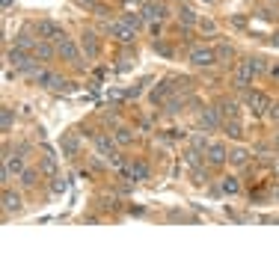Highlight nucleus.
<instances>
[{
  "mask_svg": "<svg viewBox=\"0 0 279 261\" xmlns=\"http://www.w3.org/2000/svg\"><path fill=\"white\" fill-rule=\"evenodd\" d=\"M110 33H113V39H119V42H125V45H128V42H134V36H137V30H134L131 24H125L122 18L110 24Z\"/></svg>",
  "mask_w": 279,
  "mask_h": 261,
  "instance_id": "obj_8",
  "label": "nucleus"
},
{
  "mask_svg": "<svg viewBox=\"0 0 279 261\" xmlns=\"http://www.w3.org/2000/svg\"><path fill=\"white\" fill-rule=\"evenodd\" d=\"M238 187H241V184H238V178H232V175H229V178H223V187H220V190H223V193H238Z\"/></svg>",
  "mask_w": 279,
  "mask_h": 261,
  "instance_id": "obj_19",
  "label": "nucleus"
},
{
  "mask_svg": "<svg viewBox=\"0 0 279 261\" xmlns=\"http://www.w3.org/2000/svg\"><path fill=\"white\" fill-rule=\"evenodd\" d=\"M178 18H181V24H187V27H193V24H196V15H193V9H187V6H181Z\"/></svg>",
  "mask_w": 279,
  "mask_h": 261,
  "instance_id": "obj_20",
  "label": "nucleus"
},
{
  "mask_svg": "<svg viewBox=\"0 0 279 261\" xmlns=\"http://www.w3.org/2000/svg\"><path fill=\"white\" fill-rule=\"evenodd\" d=\"M143 18L146 21H166L169 18V9H166V3H160V0H155V3H149L146 9H143Z\"/></svg>",
  "mask_w": 279,
  "mask_h": 261,
  "instance_id": "obj_7",
  "label": "nucleus"
},
{
  "mask_svg": "<svg viewBox=\"0 0 279 261\" xmlns=\"http://www.w3.org/2000/svg\"><path fill=\"white\" fill-rule=\"evenodd\" d=\"M255 77V68H252V60H244V63L235 68V86L238 89H247L249 80Z\"/></svg>",
  "mask_w": 279,
  "mask_h": 261,
  "instance_id": "obj_3",
  "label": "nucleus"
},
{
  "mask_svg": "<svg viewBox=\"0 0 279 261\" xmlns=\"http://www.w3.org/2000/svg\"><path fill=\"white\" fill-rule=\"evenodd\" d=\"M57 54H60V57H65L68 63H80V51H77V45H74L71 39H65V36H62V39H57Z\"/></svg>",
  "mask_w": 279,
  "mask_h": 261,
  "instance_id": "obj_6",
  "label": "nucleus"
},
{
  "mask_svg": "<svg viewBox=\"0 0 279 261\" xmlns=\"http://www.w3.org/2000/svg\"><path fill=\"white\" fill-rule=\"evenodd\" d=\"M273 3H276V0H273Z\"/></svg>",
  "mask_w": 279,
  "mask_h": 261,
  "instance_id": "obj_28",
  "label": "nucleus"
},
{
  "mask_svg": "<svg viewBox=\"0 0 279 261\" xmlns=\"http://www.w3.org/2000/svg\"><path fill=\"white\" fill-rule=\"evenodd\" d=\"M36 33H39L42 39H54V42H57V39H62V36H65V33H62L60 27L54 24V21H39V24H36Z\"/></svg>",
  "mask_w": 279,
  "mask_h": 261,
  "instance_id": "obj_9",
  "label": "nucleus"
},
{
  "mask_svg": "<svg viewBox=\"0 0 279 261\" xmlns=\"http://www.w3.org/2000/svg\"><path fill=\"white\" fill-rule=\"evenodd\" d=\"M21 184H24V187H33V184H36V172H33V169H24V172H21Z\"/></svg>",
  "mask_w": 279,
  "mask_h": 261,
  "instance_id": "obj_21",
  "label": "nucleus"
},
{
  "mask_svg": "<svg viewBox=\"0 0 279 261\" xmlns=\"http://www.w3.org/2000/svg\"><path fill=\"white\" fill-rule=\"evenodd\" d=\"M205 161L211 163V166H223V163L229 161V149H226L223 143H211V146L205 149Z\"/></svg>",
  "mask_w": 279,
  "mask_h": 261,
  "instance_id": "obj_4",
  "label": "nucleus"
},
{
  "mask_svg": "<svg viewBox=\"0 0 279 261\" xmlns=\"http://www.w3.org/2000/svg\"><path fill=\"white\" fill-rule=\"evenodd\" d=\"M226 134L229 137H241V125L238 122H226Z\"/></svg>",
  "mask_w": 279,
  "mask_h": 261,
  "instance_id": "obj_24",
  "label": "nucleus"
},
{
  "mask_svg": "<svg viewBox=\"0 0 279 261\" xmlns=\"http://www.w3.org/2000/svg\"><path fill=\"white\" fill-rule=\"evenodd\" d=\"M125 172H128V178H131V181H143V178H149V166H146L143 161L128 163V169H125Z\"/></svg>",
  "mask_w": 279,
  "mask_h": 261,
  "instance_id": "obj_11",
  "label": "nucleus"
},
{
  "mask_svg": "<svg viewBox=\"0 0 279 261\" xmlns=\"http://www.w3.org/2000/svg\"><path fill=\"white\" fill-rule=\"evenodd\" d=\"M77 149H80V140H77V137H71V134H68V137H62V152L74 155Z\"/></svg>",
  "mask_w": 279,
  "mask_h": 261,
  "instance_id": "obj_16",
  "label": "nucleus"
},
{
  "mask_svg": "<svg viewBox=\"0 0 279 261\" xmlns=\"http://www.w3.org/2000/svg\"><path fill=\"white\" fill-rule=\"evenodd\" d=\"M3 211H6V214L21 211V196L15 193V190H6V193H3Z\"/></svg>",
  "mask_w": 279,
  "mask_h": 261,
  "instance_id": "obj_13",
  "label": "nucleus"
},
{
  "mask_svg": "<svg viewBox=\"0 0 279 261\" xmlns=\"http://www.w3.org/2000/svg\"><path fill=\"white\" fill-rule=\"evenodd\" d=\"M247 104H249V110H252V116H267L270 98L264 95V92H258V89H249V92H247Z\"/></svg>",
  "mask_w": 279,
  "mask_h": 261,
  "instance_id": "obj_2",
  "label": "nucleus"
},
{
  "mask_svg": "<svg viewBox=\"0 0 279 261\" xmlns=\"http://www.w3.org/2000/svg\"><path fill=\"white\" fill-rule=\"evenodd\" d=\"M229 54H232V48H229V45H220V48H217V57H229Z\"/></svg>",
  "mask_w": 279,
  "mask_h": 261,
  "instance_id": "obj_25",
  "label": "nucleus"
},
{
  "mask_svg": "<svg viewBox=\"0 0 279 261\" xmlns=\"http://www.w3.org/2000/svg\"><path fill=\"white\" fill-rule=\"evenodd\" d=\"M199 125L205 130H217L223 125V113H220L217 107H208V110H202L199 113Z\"/></svg>",
  "mask_w": 279,
  "mask_h": 261,
  "instance_id": "obj_5",
  "label": "nucleus"
},
{
  "mask_svg": "<svg viewBox=\"0 0 279 261\" xmlns=\"http://www.w3.org/2000/svg\"><path fill=\"white\" fill-rule=\"evenodd\" d=\"M214 60H217V51H211V48H205V45L190 48V65H196V68H208V65H214Z\"/></svg>",
  "mask_w": 279,
  "mask_h": 261,
  "instance_id": "obj_1",
  "label": "nucleus"
},
{
  "mask_svg": "<svg viewBox=\"0 0 279 261\" xmlns=\"http://www.w3.org/2000/svg\"><path fill=\"white\" fill-rule=\"evenodd\" d=\"M15 45H18L21 51H33V48H36V42H33V39L27 36V33H21V36L15 39Z\"/></svg>",
  "mask_w": 279,
  "mask_h": 261,
  "instance_id": "obj_18",
  "label": "nucleus"
},
{
  "mask_svg": "<svg viewBox=\"0 0 279 261\" xmlns=\"http://www.w3.org/2000/svg\"><path fill=\"white\" fill-rule=\"evenodd\" d=\"M80 48H83L86 57H98V39H95L92 30H83V36H80Z\"/></svg>",
  "mask_w": 279,
  "mask_h": 261,
  "instance_id": "obj_10",
  "label": "nucleus"
},
{
  "mask_svg": "<svg viewBox=\"0 0 279 261\" xmlns=\"http://www.w3.org/2000/svg\"><path fill=\"white\" fill-rule=\"evenodd\" d=\"M267 119L279 122V101H270V107H267Z\"/></svg>",
  "mask_w": 279,
  "mask_h": 261,
  "instance_id": "obj_22",
  "label": "nucleus"
},
{
  "mask_svg": "<svg viewBox=\"0 0 279 261\" xmlns=\"http://www.w3.org/2000/svg\"><path fill=\"white\" fill-rule=\"evenodd\" d=\"M229 161L235 163V166H244V163H249V152L247 149H232L229 152Z\"/></svg>",
  "mask_w": 279,
  "mask_h": 261,
  "instance_id": "obj_14",
  "label": "nucleus"
},
{
  "mask_svg": "<svg viewBox=\"0 0 279 261\" xmlns=\"http://www.w3.org/2000/svg\"><path fill=\"white\" fill-rule=\"evenodd\" d=\"M116 143H122V146L134 143V130H131V128H119V130H116Z\"/></svg>",
  "mask_w": 279,
  "mask_h": 261,
  "instance_id": "obj_17",
  "label": "nucleus"
},
{
  "mask_svg": "<svg viewBox=\"0 0 279 261\" xmlns=\"http://www.w3.org/2000/svg\"><path fill=\"white\" fill-rule=\"evenodd\" d=\"M202 3H214V0H202Z\"/></svg>",
  "mask_w": 279,
  "mask_h": 261,
  "instance_id": "obj_27",
  "label": "nucleus"
},
{
  "mask_svg": "<svg viewBox=\"0 0 279 261\" xmlns=\"http://www.w3.org/2000/svg\"><path fill=\"white\" fill-rule=\"evenodd\" d=\"M125 3H140V0H125Z\"/></svg>",
  "mask_w": 279,
  "mask_h": 261,
  "instance_id": "obj_26",
  "label": "nucleus"
},
{
  "mask_svg": "<svg viewBox=\"0 0 279 261\" xmlns=\"http://www.w3.org/2000/svg\"><path fill=\"white\" fill-rule=\"evenodd\" d=\"M12 128V107H3V130Z\"/></svg>",
  "mask_w": 279,
  "mask_h": 261,
  "instance_id": "obj_23",
  "label": "nucleus"
},
{
  "mask_svg": "<svg viewBox=\"0 0 279 261\" xmlns=\"http://www.w3.org/2000/svg\"><path fill=\"white\" fill-rule=\"evenodd\" d=\"M54 54H57V48H54V45H48V42H36V48H33V57H36L39 63H48Z\"/></svg>",
  "mask_w": 279,
  "mask_h": 261,
  "instance_id": "obj_12",
  "label": "nucleus"
},
{
  "mask_svg": "<svg viewBox=\"0 0 279 261\" xmlns=\"http://www.w3.org/2000/svg\"><path fill=\"white\" fill-rule=\"evenodd\" d=\"M169 92H172V86H169V80H163L160 86H155V89H152V101H163Z\"/></svg>",
  "mask_w": 279,
  "mask_h": 261,
  "instance_id": "obj_15",
  "label": "nucleus"
}]
</instances>
